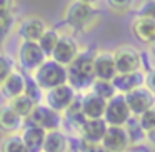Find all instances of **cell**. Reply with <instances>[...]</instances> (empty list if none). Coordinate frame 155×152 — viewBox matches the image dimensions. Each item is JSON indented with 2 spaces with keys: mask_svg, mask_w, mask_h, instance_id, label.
Instances as JSON below:
<instances>
[{
  "mask_svg": "<svg viewBox=\"0 0 155 152\" xmlns=\"http://www.w3.org/2000/svg\"><path fill=\"white\" fill-rule=\"evenodd\" d=\"M45 60H47V55L40 49L38 42H20L15 55V64L20 72L27 75L35 74Z\"/></svg>",
  "mask_w": 155,
  "mask_h": 152,
  "instance_id": "cell-3",
  "label": "cell"
},
{
  "mask_svg": "<svg viewBox=\"0 0 155 152\" xmlns=\"http://www.w3.org/2000/svg\"><path fill=\"white\" fill-rule=\"evenodd\" d=\"M132 117V112L128 109V104L125 100V95L117 94L114 99L107 102V109H105V122L110 127H125Z\"/></svg>",
  "mask_w": 155,
  "mask_h": 152,
  "instance_id": "cell-8",
  "label": "cell"
},
{
  "mask_svg": "<svg viewBox=\"0 0 155 152\" xmlns=\"http://www.w3.org/2000/svg\"><path fill=\"white\" fill-rule=\"evenodd\" d=\"M25 89H27V74L15 69L7 77V80L0 85V97L5 102H12L14 99L24 95Z\"/></svg>",
  "mask_w": 155,
  "mask_h": 152,
  "instance_id": "cell-13",
  "label": "cell"
},
{
  "mask_svg": "<svg viewBox=\"0 0 155 152\" xmlns=\"http://www.w3.org/2000/svg\"><path fill=\"white\" fill-rule=\"evenodd\" d=\"M77 152H108V150L102 144H92V142H85L82 139H78Z\"/></svg>",
  "mask_w": 155,
  "mask_h": 152,
  "instance_id": "cell-34",
  "label": "cell"
},
{
  "mask_svg": "<svg viewBox=\"0 0 155 152\" xmlns=\"http://www.w3.org/2000/svg\"><path fill=\"white\" fill-rule=\"evenodd\" d=\"M117 74H130V72L143 70L142 54L132 45H120L114 50Z\"/></svg>",
  "mask_w": 155,
  "mask_h": 152,
  "instance_id": "cell-7",
  "label": "cell"
},
{
  "mask_svg": "<svg viewBox=\"0 0 155 152\" xmlns=\"http://www.w3.org/2000/svg\"><path fill=\"white\" fill-rule=\"evenodd\" d=\"M25 127V119H22L18 114H15L14 109L4 102L0 104V132L4 135L20 134Z\"/></svg>",
  "mask_w": 155,
  "mask_h": 152,
  "instance_id": "cell-14",
  "label": "cell"
},
{
  "mask_svg": "<svg viewBox=\"0 0 155 152\" xmlns=\"http://www.w3.org/2000/svg\"><path fill=\"white\" fill-rule=\"evenodd\" d=\"M90 92L95 95H98L100 99H104V100H107V102L117 95V90H115L114 84H112V82H105V80H95L94 85H92V89H90Z\"/></svg>",
  "mask_w": 155,
  "mask_h": 152,
  "instance_id": "cell-27",
  "label": "cell"
},
{
  "mask_svg": "<svg viewBox=\"0 0 155 152\" xmlns=\"http://www.w3.org/2000/svg\"><path fill=\"white\" fill-rule=\"evenodd\" d=\"M60 37H62L60 32H58L57 29H52V27H48V30L40 37L38 45H40V49L44 50V54L47 55V59L52 57V54H54V50H55V47H57Z\"/></svg>",
  "mask_w": 155,
  "mask_h": 152,
  "instance_id": "cell-24",
  "label": "cell"
},
{
  "mask_svg": "<svg viewBox=\"0 0 155 152\" xmlns=\"http://www.w3.org/2000/svg\"><path fill=\"white\" fill-rule=\"evenodd\" d=\"M145 87L155 95V67H152L150 70H147V74H145Z\"/></svg>",
  "mask_w": 155,
  "mask_h": 152,
  "instance_id": "cell-36",
  "label": "cell"
},
{
  "mask_svg": "<svg viewBox=\"0 0 155 152\" xmlns=\"http://www.w3.org/2000/svg\"><path fill=\"white\" fill-rule=\"evenodd\" d=\"M25 95L30 97L35 104H42L44 102V90L37 85L32 75H27V89H25Z\"/></svg>",
  "mask_w": 155,
  "mask_h": 152,
  "instance_id": "cell-30",
  "label": "cell"
},
{
  "mask_svg": "<svg viewBox=\"0 0 155 152\" xmlns=\"http://www.w3.org/2000/svg\"><path fill=\"white\" fill-rule=\"evenodd\" d=\"M98 19V8L95 7L94 2H87V0H75L67 4L62 15V20L65 25H68L74 30L85 32L87 29L92 27Z\"/></svg>",
  "mask_w": 155,
  "mask_h": 152,
  "instance_id": "cell-2",
  "label": "cell"
},
{
  "mask_svg": "<svg viewBox=\"0 0 155 152\" xmlns=\"http://www.w3.org/2000/svg\"><path fill=\"white\" fill-rule=\"evenodd\" d=\"M107 5L112 12H115V14H118V15H125L134 8L135 4L134 2H128V0H124V2H118V0L114 2V0H110V2H107Z\"/></svg>",
  "mask_w": 155,
  "mask_h": 152,
  "instance_id": "cell-31",
  "label": "cell"
},
{
  "mask_svg": "<svg viewBox=\"0 0 155 152\" xmlns=\"http://www.w3.org/2000/svg\"><path fill=\"white\" fill-rule=\"evenodd\" d=\"M130 30L134 34V37L138 42L145 44L147 47L155 42V22L150 20V19L142 17V15H135L130 24Z\"/></svg>",
  "mask_w": 155,
  "mask_h": 152,
  "instance_id": "cell-17",
  "label": "cell"
},
{
  "mask_svg": "<svg viewBox=\"0 0 155 152\" xmlns=\"http://www.w3.org/2000/svg\"><path fill=\"white\" fill-rule=\"evenodd\" d=\"M147 142L155 147V129H153V130H150V132H147Z\"/></svg>",
  "mask_w": 155,
  "mask_h": 152,
  "instance_id": "cell-38",
  "label": "cell"
},
{
  "mask_svg": "<svg viewBox=\"0 0 155 152\" xmlns=\"http://www.w3.org/2000/svg\"><path fill=\"white\" fill-rule=\"evenodd\" d=\"M34 80L37 82V85L42 89L44 92L55 89L58 85L68 84V74H67V67L57 64L52 59H47L44 62L40 69H38L35 74H32Z\"/></svg>",
  "mask_w": 155,
  "mask_h": 152,
  "instance_id": "cell-4",
  "label": "cell"
},
{
  "mask_svg": "<svg viewBox=\"0 0 155 152\" xmlns=\"http://www.w3.org/2000/svg\"><path fill=\"white\" fill-rule=\"evenodd\" d=\"M94 57L95 50H80V54L77 55L74 62L67 67L68 74V85L75 89V92H90L95 79V69H94Z\"/></svg>",
  "mask_w": 155,
  "mask_h": 152,
  "instance_id": "cell-1",
  "label": "cell"
},
{
  "mask_svg": "<svg viewBox=\"0 0 155 152\" xmlns=\"http://www.w3.org/2000/svg\"><path fill=\"white\" fill-rule=\"evenodd\" d=\"M68 147H70V140L64 130L47 132L44 152H68Z\"/></svg>",
  "mask_w": 155,
  "mask_h": 152,
  "instance_id": "cell-22",
  "label": "cell"
},
{
  "mask_svg": "<svg viewBox=\"0 0 155 152\" xmlns=\"http://www.w3.org/2000/svg\"><path fill=\"white\" fill-rule=\"evenodd\" d=\"M107 130L108 124L105 122V119H92L84 124L80 134H78V139L85 142H92V144H102Z\"/></svg>",
  "mask_w": 155,
  "mask_h": 152,
  "instance_id": "cell-18",
  "label": "cell"
},
{
  "mask_svg": "<svg viewBox=\"0 0 155 152\" xmlns=\"http://www.w3.org/2000/svg\"><path fill=\"white\" fill-rule=\"evenodd\" d=\"M15 25H17V20H15V15H0V45L4 44L10 34L15 30Z\"/></svg>",
  "mask_w": 155,
  "mask_h": 152,
  "instance_id": "cell-28",
  "label": "cell"
},
{
  "mask_svg": "<svg viewBox=\"0 0 155 152\" xmlns=\"http://www.w3.org/2000/svg\"><path fill=\"white\" fill-rule=\"evenodd\" d=\"M15 5H17V4L12 2V0H0V15H5V17L14 15Z\"/></svg>",
  "mask_w": 155,
  "mask_h": 152,
  "instance_id": "cell-35",
  "label": "cell"
},
{
  "mask_svg": "<svg viewBox=\"0 0 155 152\" xmlns=\"http://www.w3.org/2000/svg\"><path fill=\"white\" fill-rule=\"evenodd\" d=\"M125 130H127L128 139H130V145H138V144H145L147 142V132L142 129L140 120L135 115H132L130 120L125 124Z\"/></svg>",
  "mask_w": 155,
  "mask_h": 152,
  "instance_id": "cell-23",
  "label": "cell"
},
{
  "mask_svg": "<svg viewBox=\"0 0 155 152\" xmlns=\"http://www.w3.org/2000/svg\"><path fill=\"white\" fill-rule=\"evenodd\" d=\"M147 52H148V57H150L152 64H153V67H155V42H153L152 45H148V47H147Z\"/></svg>",
  "mask_w": 155,
  "mask_h": 152,
  "instance_id": "cell-37",
  "label": "cell"
},
{
  "mask_svg": "<svg viewBox=\"0 0 155 152\" xmlns=\"http://www.w3.org/2000/svg\"><path fill=\"white\" fill-rule=\"evenodd\" d=\"M145 74L147 70H137V72H130V74H117L115 79L112 80L117 94H128V92L140 89L145 85Z\"/></svg>",
  "mask_w": 155,
  "mask_h": 152,
  "instance_id": "cell-15",
  "label": "cell"
},
{
  "mask_svg": "<svg viewBox=\"0 0 155 152\" xmlns=\"http://www.w3.org/2000/svg\"><path fill=\"white\" fill-rule=\"evenodd\" d=\"M27 124L37 125V127L44 129L47 132H54V130H64V115L55 112L54 109H50L48 105L37 104L34 109V112L30 114V117L27 119Z\"/></svg>",
  "mask_w": 155,
  "mask_h": 152,
  "instance_id": "cell-5",
  "label": "cell"
},
{
  "mask_svg": "<svg viewBox=\"0 0 155 152\" xmlns=\"http://www.w3.org/2000/svg\"><path fill=\"white\" fill-rule=\"evenodd\" d=\"M48 30V24L40 15H25L17 25V34L22 42H38L40 37Z\"/></svg>",
  "mask_w": 155,
  "mask_h": 152,
  "instance_id": "cell-9",
  "label": "cell"
},
{
  "mask_svg": "<svg viewBox=\"0 0 155 152\" xmlns=\"http://www.w3.org/2000/svg\"><path fill=\"white\" fill-rule=\"evenodd\" d=\"M138 120H140L142 124V129H143L145 132H150L155 129V107L148 109L147 112H143V114L138 117Z\"/></svg>",
  "mask_w": 155,
  "mask_h": 152,
  "instance_id": "cell-32",
  "label": "cell"
},
{
  "mask_svg": "<svg viewBox=\"0 0 155 152\" xmlns=\"http://www.w3.org/2000/svg\"><path fill=\"white\" fill-rule=\"evenodd\" d=\"M0 55H2V50H0Z\"/></svg>",
  "mask_w": 155,
  "mask_h": 152,
  "instance_id": "cell-39",
  "label": "cell"
},
{
  "mask_svg": "<svg viewBox=\"0 0 155 152\" xmlns=\"http://www.w3.org/2000/svg\"><path fill=\"white\" fill-rule=\"evenodd\" d=\"M15 59H12L10 55L2 54L0 55V85L7 80V77L15 70Z\"/></svg>",
  "mask_w": 155,
  "mask_h": 152,
  "instance_id": "cell-29",
  "label": "cell"
},
{
  "mask_svg": "<svg viewBox=\"0 0 155 152\" xmlns=\"http://www.w3.org/2000/svg\"><path fill=\"white\" fill-rule=\"evenodd\" d=\"M0 152H28L24 139L20 134L14 135H4L0 142Z\"/></svg>",
  "mask_w": 155,
  "mask_h": 152,
  "instance_id": "cell-26",
  "label": "cell"
},
{
  "mask_svg": "<svg viewBox=\"0 0 155 152\" xmlns=\"http://www.w3.org/2000/svg\"><path fill=\"white\" fill-rule=\"evenodd\" d=\"M125 100L128 104V109H130L132 115H135V117H140L148 109L155 107V95L145 85L125 94Z\"/></svg>",
  "mask_w": 155,
  "mask_h": 152,
  "instance_id": "cell-11",
  "label": "cell"
},
{
  "mask_svg": "<svg viewBox=\"0 0 155 152\" xmlns=\"http://www.w3.org/2000/svg\"><path fill=\"white\" fill-rule=\"evenodd\" d=\"M94 69H95V79L97 80L112 82L117 75V67H115V59L114 52L108 50H95L94 57Z\"/></svg>",
  "mask_w": 155,
  "mask_h": 152,
  "instance_id": "cell-12",
  "label": "cell"
},
{
  "mask_svg": "<svg viewBox=\"0 0 155 152\" xmlns=\"http://www.w3.org/2000/svg\"><path fill=\"white\" fill-rule=\"evenodd\" d=\"M20 135H22V139H24L25 145H27L28 152H44V144H45V137H47V130L25 122V127L22 129Z\"/></svg>",
  "mask_w": 155,
  "mask_h": 152,
  "instance_id": "cell-20",
  "label": "cell"
},
{
  "mask_svg": "<svg viewBox=\"0 0 155 152\" xmlns=\"http://www.w3.org/2000/svg\"><path fill=\"white\" fill-rule=\"evenodd\" d=\"M137 15L147 17V19H150V20L155 22V0L143 2V4H138V7H137Z\"/></svg>",
  "mask_w": 155,
  "mask_h": 152,
  "instance_id": "cell-33",
  "label": "cell"
},
{
  "mask_svg": "<svg viewBox=\"0 0 155 152\" xmlns=\"http://www.w3.org/2000/svg\"><path fill=\"white\" fill-rule=\"evenodd\" d=\"M78 54H80V47H78V42L75 40V37L68 34H62L60 40H58L50 59L55 60L57 64L64 65V67H68L77 59Z\"/></svg>",
  "mask_w": 155,
  "mask_h": 152,
  "instance_id": "cell-10",
  "label": "cell"
},
{
  "mask_svg": "<svg viewBox=\"0 0 155 152\" xmlns=\"http://www.w3.org/2000/svg\"><path fill=\"white\" fill-rule=\"evenodd\" d=\"M8 105H10L12 109H14V112L15 114H18L22 119H25L27 120L28 117H30V114L34 112V109H35V102L32 100L30 97H27V95H20V97H17V99H14L12 102H7Z\"/></svg>",
  "mask_w": 155,
  "mask_h": 152,
  "instance_id": "cell-25",
  "label": "cell"
},
{
  "mask_svg": "<svg viewBox=\"0 0 155 152\" xmlns=\"http://www.w3.org/2000/svg\"><path fill=\"white\" fill-rule=\"evenodd\" d=\"M62 115H64V125H65V127H68L72 132H75L77 135L80 134L84 124L87 122V117H85L84 112H82L80 97H78L77 100H75L74 104H72Z\"/></svg>",
  "mask_w": 155,
  "mask_h": 152,
  "instance_id": "cell-21",
  "label": "cell"
},
{
  "mask_svg": "<svg viewBox=\"0 0 155 152\" xmlns=\"http://www.w3.org/2000/svg\"><path fill=\"white\" fill-rule=\"evenodd\" d=\"M102 145L108 152H127L130 149V139L125 130V127H110L105 134Z\"/></svg>",
  "mask_w": 155,
  "mask_h": 152,
  "instance_id": "cell-16",
  "label": "cell"
},
{
  "mask_svg": "<svg viewBox=\"0 0 155 152\" xmlns=\"http://www.w3.org/2000/svg\"><path fill=\"white\" fill-rule=\"evenodd\" d=\"M80 102H82V112L87 117V120L104 119L105 109H107V100L100 99L98 95L92 94V92H87L80 97Z\"/></svg>",
  "mask_w": 155,
  "mask_h": 152,
  "instance_id": "cell-19",
  "label": "cell"
},
{
  "mask_svg": "<svg viewBox=\"0 0 155 152\" xmlns=\"http://www.w3.org/2000/svg\"><path fill=\"white\" fill-rule=\"evenodd\" d=\"M77 99H78V94L68 84L58 85L55 89H50V90L44 92V104L48 105L50 109H54L58 114H64Z\"/></svg>",
  "mask_w": 155,
  "mask_h": 152,
  "instance_id": "cell-6",
  "label": "cell"
}]
</instances>
